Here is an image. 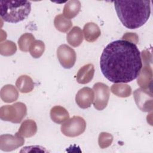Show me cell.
Masks as SVG:
<instances>
[{
    "label": "cell",
    "mask_w": 153,
    "mask_h": 153,
    "mask_svg": "<svg viewBox=\"0 0 153 153\" xmlns=\"http://www.w3.org/2000/svg\"><path fill=\"white\" fill-rule=\"evenodd\" d=\"M152 81V71L151 67L148 65H145L137 76V84L142 88L149 89L151 88Z\"/></svg>",
    "instance_id": "8fae6325"
},
{
    "label": "cell",
    "mask_w": 153,
    "mask_h": 153,
    "mask_svg": "<svg viewBox=\"0 0 153 153\" xmlns=\"http://www.w3.org/2000/svg\"><path fill=\"white\" fill-rule=\"evenodd\" d=\"M111 91L115 96L120 97H127L131 94V88L124 83H115L112 85Z\"/></svg>",
    "instance_id": "44dd1931"
},
{
    "label": "cell",
    "mask_w": 153,
    "mask_h": 153,
    "mask_svg": "<svg viewBox=\"0 0 153 153\" xmlns=\"http://www.w3.org/2000/svg\"><path fill=\"white\" fill-rule=\"evenodd\" d=\"M94 74V66L91 63L85 65L78 70L76 74V81L81 84H87L92 80Z\"/></svg>",
    "instance_id": "7c38bea8"
},
{
    "label": "cell",
    "mask_w": 153,
    "mask_h": 153,
    "mask_svg": "<svg viewBox=\"0 0 153 153\" xmlns=\"http://www.w3.org/2000/svg\"><path fill=\"white\" fill-rule=\"evenodd\" d=\"M83 32L85 39L89 42L96 41L101 34L99 27L93 22L87 23L84 26Z\"/></svg>",
    "instance_id": "4fadbf2b"
},
{
    "label": "cell",
    "mask_w": 153,
    "mask_h": 153,
    "mask_svg": "<svg viewBox=\"0 0 153 153\" xmlns=\"http://www.w3.org/2000/svg\"><path fill=\"white\" fill-rule=\"evenodd\" d=\"M31 11L27 1H1L0 15L6 22L18 23L26 19Z\"/></svg>",
    "instance_id": "3957f363"
},
{
    "label": "cell",
    "mask_w": 153,
    "mask_h": 153,
    "mask_svg": "<svg viewBox=\"0 0 153 153\" xmlns=\"http://www.w3.org/2000/svg\"><path fill=\"white\" fill-rule=\"evenodd\" d=\"M37 131V125L33 120H26L21 124L17 132L23 137H30L34 136Z\"/></svg>",
    "instance_id": "2e32d148"
},
{
    "label": "cell",
    "mask_w": 153,
    "mask_h": 153,
    "mask_svg": "<svg viewBox=\"0 0 153 153\" xmlns=\"http://www.w3.org/2000/svg\"><path fill=\"white\" fill-rule=\"evenodd\" d=\"M35 41V37L31 33H25L21 35L18 40V45L20 50L23 52L29 51L32 43Z\"/></svg>",
    "instance_id": "7402d4cb"
},
{
    "label": "cell",
    "mask_w": 153,
    "mask_h": 153,
    "mask_svg": "<svg viewBox=\"0 0 153 153\" xmlns=\"http://www.w3.org/2000/svg\"><path fill=\"white\" fill-rule=\"evenodd\" d=\"M94 93V99L93 102V106L98 111L104 109L108 103L110 90L109 87L103 82H97L93 88Z\"/></svg>",
    "instance_id": "8992f818"
},
{
    "label": "cell",
    "mask_w": 153,
    "mask_h": 153,
    "mask_svg": "<svg viewBox=\"0 0 153 153\" xmlns=\"http://www.w3.org/2000/svg\"><path fill=\"white\" fill-rule=\"evenodd\" d=\"M150 1H115L114 2L117 16L122 24L130 29L143 26L151 14Z\"/></svg>",
    "instance_id": "7a4b0ae2"
},
{
    "label": "cell",
    "mask_w": 153,
    "mask_h": 153,
    "mask_svg": "<svg viewBox=\"0 0 153 153\" xmlns=\"http://www.w3.org/2000/svg\"><path fill=\"white\" fill-rule=\"evenodd\" d=\"M133 97L138 108L143 112L152 110V94L151 89L137 88L133 92Z\"/></svg>",
    "instance_id": "52a82bcc"
},
{
    "label": "cell",
    "mask_w": 153,
    "mask_h": 153,
    "mask_svg": "<svg viewBox=\"0 0 153 153\" xmlns=\"http://www.w3.org/2000/svg\"><path fill=\"white\" fill-rule=\"evenodd\" d=\"M103 75L111 82L126 83L136 79L142 68L140 53L135 44L118 39L108 44L100 59Z\"/></svg>",
    "instance_id": "6da1fadb"
},
{
    "label": "cell",
    "mask_w": 153,
    "mask_h": 153,
    "mask_svg": "<svg viewBox=\"0 0 153 153\" xmlns=\"http://www.w3.org/2000/svg\"><path fill=\"white\" fill-rule=\"evenodd\" d=\"M61 131L66 136L76 137L83 133L86 128V122L80 116H74L63 123Z\"/></svg>",
    "instance_id": "5b68a950"
},
{
    "label": "cell",
    "mask_w": 153,
    "mask_h": 153,
    "mask_svg": "<svg viewBox=\"0 0 153 153\" xmlns=\"http://www.w3.org/2000/svg\"><path fill=\"white\" fill-rule=\"evenodd\" d=\"M50 118L57 124H63L69 118L68 111L63 106H55L50 110Z\"/></svg>",
    "instance_id": "5bb4252c"
},
{
    "label": "cell",
    "mask_w": 153,
    "mask_h": 153,
    "mask_svg": "<svg viewBox=\"0 0 153 153\" xmlns=\"http://www.w3.org/2000/svg\"><path fill=\"white\" fill-rule=\"evenodd\" d=\"M24 143L23 137L17 133L15 135L5 134L0 136V149L3 151H12L23 146Z\"/></svg>",
    "instance_id": "9c48e42d"
},
{
    "label": "cell",
    "mask_w": 153,
    "mask_h": 153,
    "mask_svg": "<svg viewBox=\"0 0 153 153\" xmlns=\"http://www.w3.org/2000/svg\"><path fill=\"white\" fill-rule=\"evenodd\" d=\"M17 51L16 44L10 40L1 42L0 44V53L4 56H10L13 55Z\"/></svg>",
    "instance_id": "cb8c5ba5"
},
{
    "label": "cell",
    "mask_w": 153,
    "mask_h": 153,
    "mask_svg": "<svg viewBox=\"0 0 153 153\" xmlns=\"http://www.w3.org/2000/svg\"><path fill=\"white\" fill-rule=\"evenodd\" d=\"M113 141V136L107 132H102L99 134L98 143L100 148L104 149L109 146Z\"/></svg>",
    "instance_id": "d4e9b609"
},
{
    "label": "cell",
    "mask_w": 153,
    "mask_h": 153,
    "mask_svg": "<svg viewBox=\"0 0 153 153\" xmlns=\"http://www.w3.org/2000/svg\"><path fill=\"white\" fill-rule=\"evenodd\" d=\"M93 100V90L87 87H83L79 90L75 96L76 104L82 109H86L90 107Z\"/></svg>",
    "instance_id": "30bf717a"
},
{
    "label": "cell",
    "mask_w": 153,
    "mask_h": 153,
    "mask_svg": "<svg viewBox=\"0 0 153 153\" xmlns=\"http://www.w3.org/2000/svg\"><path fill=\"white\" fill-rule=\"evenodd\" d=\"M45 51V44L41 40H35L30 45L29 53L35 59L39 58Z\"/></svg>",
    "instance_id": "603a6c76"
},
{
    "label": "cell",
    "mask_w": 153,
    "mask_h": 153,
    "mask_svg": "<svg viewBox=\"0 0 153 153\" xmlns=\"http://www.w3.org/2000/svg\"><path fill=\"white\" fill-rule=\"evenodd\" d=\"M0 96L3 102L5 103H12L17 100L19 92L13 85L7 84L1 89Z\"/></svg>",
    "instance_id": "9a60e30c"
},
{
    "label": "cell",
    "mask_w": 153,
    "mask_h": 153,
    "mask_svg": "<svg viewBox=\"0 0 153 153\" xmlns=\"http://www.w3.org/2000/svg\"><path fill=\"white\" fill-rule=\"evenodd\" d=\"M16 86L20 92L27 93L31 92L34 88V82L32 79L28 75L20 76L16 81Z\"/></svg>",
    "instance_id": "ac0fdd59"
},
{
    "label": "cell",
    "mask_w": 153,
    "mask_h": 153,
    "mask_svg": "<svg viewBox=\"0 0 153 153\" xmlns=\"http://www.w3.org/2000/svg\"><path fill=\"white\" fill-rule=\"evenodd\" d=\"M83 38L82 31L78 26L73 27L66 35L67 42L70 45L74 47L80 45L82 42Z\"/></svg>",
    "instance_id": "e0dca14e"
},
{
    "label": "cell",
    "mask_w": 153,
    "mask_h": 153,
    "mask_svg": "<svg viewBox=\"0 0 153 153\" xmlns=\"http://www.w3.org/2000/svg\"><path fill=\"white\" fill-rule=\"evenodd\" d=\"M27 114V108L22 102H16L11 105H7L0 108V118L3 121L13 123H20Z\"/></svg>",
    "instance_id": "277c9868"
},
{
    "label": "cell",
    "mask_w": 153,
    "mask_h": 153,
    "mask_svg": "<svg viewBox=\"0 0 153 153\" xmlns=\"http://www.w3.org/2000/svg\"><path fill=\"white\" fill-rule=\"evenodd\" d=\"M81 6V2L78 0L69 1L64 6L63 15L69 19H72L79 13Z\"/></svg>",
    "instance_id": "d6986e66"
},
{
    "label": "cell",
    "mask_w": 153,
    "mask_h": 153,
    "mask_svg": "<svg viewBox=\"0 0 153 153\" xmlns=\"http://www.w3.org/2000/svg\"><path fill=\"white\" fill-rule=\"evenodd\" d=\"M57 56L60 65L65 69L72 68L75 63L76 53L74 49L66 44H62L58 47Z\"/></svg>",
    "instance_id": "ba28073f"
},
{
    "label": "cell",
    "mask_w": 153,
    "mask_h": 153,
    "mask_svg": "<svg viewBox=\"0 0 153 153\" xmlns=\"http://www.w3.org/2000/svg\"><path fill=\"white\" fill-rule=\"evenodd\" d=\"M54 25L59 31L66 33L72 26V22L70 19L65 17L63 14H60L55 17Z\"/></svg>",
    "instance_id": "ffe728a7"
}]
</instances>
